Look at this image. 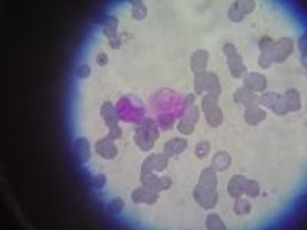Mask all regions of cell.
Here are the masks:
<instances>
[{
  "mask_svg": "<svg viewBox=\"0 0 307 230\" xmlns=\"http://www.w3.org/2000/svg\"><path fill=\"white\" fill-rule=\"evenodd\" d=\"M158 137H160V132H158L157 123L152 118H143L135 127L134 141L138 146V149H141L143 152H148L154 147Z\"/></svg>",
  "mask_w": 307,
  "mask_h": 230,
  "instance_id": "obj_1",
  "label": "cell"
},
{
  "mask_svg": "<svg viewBox=\"0 0 307 230\" xmlns=\"http://www.w3.org/2000/svg\"><path fill=\"white\" fill-rule=\"evenodd\" d=\"M293 48L295 43L290 37H281L278 40H273L269 49V56L273 63H282L293 54Z\"/></svg>",
  "mask_w": 307,
  "mask_h": 230,
  "instance_id": "obj_2",
  "label": "cell"
},
{
  "mask_svg": "<svg viewBox=\"0 0 307 230\" xmlns=\"http://www.w3.org/2000/svg\"><path fill=\"white\" fill-rule=\"evenodd\" d=\"M223 53H224V56H226L227 66H229V71H230L232 77H235V79L243 77V75L246 74V65H244L241 56L238 54L237 48H235L232 43H224Z\"/></svg>",
  "mask_w": 307,
  "mask_h": 230,
  "instance_id": "obj_3",
  "label": "cell"
},
{
  "mask_svg": "<svg viewBox=\"0 0 307 230\" xmlns=\"http://www.w3.org/2000/svg\"><path fill=\"white\" fill-rule=\"evenodd\" d=\"M194 199L197 201V204L206 210H210L217 206L218 202V192L217 189L212 187H204L197 184V187L194 189Z\"/></svg>",
  "mask_w": 307,
  "mask_h": 230,
  "instance_id": "obj_4",
  "label": "cell"
},
{
  "mask_svg": "<svg viewBox=\"0 0 307 230\" xmlns=\"http://www.w3.org/2000/svg\"><path fill=\"white\" fill-rule=\"evenodd\" d=\"M198 120H200V109L194 105L191 108H186L177 127L183 135H191V134H194L195 124L198 123Z\"/></svg>",
  "mask_w": 307,
  "mask_h": 230,
  "instance_id": "obj_5",
  "label": "cell"
},
{
  "mask_svg": "<svg viewBox=\"0 0 307 230\" xmlns=\"http://www.w3.org/2000/svg\"><path fill=\"white\" fill-rule=\"evenodd\" d=\"M140 180H141V186H146L155 192L168 190L172 186V180L169 176H157L155 172H141Z\"/></svg>",
  "mask_w": 307,
  "mask_h": 230,
  "instance_id": "obj_6",
  "label": "cell"
},
{
  "mask_svg": "<svg viewBox=\"0 0 307 230\" xmlns=\"http://www.w3.org/2000/svg\"><path fill=\"white\" fill-rule=\"evenodd\" d=\"M258 106L267 108V109L273 111L276 115H286L287 114L284 103H282V98L276 92H263L258 97Z\"/></svg>",
  "mask_w": 307,
  "mask_h": 230,
  "instance_id": "obj_7",
  "label": "cell"
},
{
  "mask_svg": "<svg viewBox=\"0 0 307 230\" xmlns=\"http://www.w3.org/2000/svg\"><path fill=\"white\" fill-rule=\"evenodd\" d=\"M169 158L164 154H152L145 158L141 164V172H163L168 167Z\"/></svg>",
  "mask_w": 307,
  "mask_h": 230,
  "instance_id": "obj_8",
  "label": "cell"
},
{
  "mask_svg": "<svg viewBox=\"0 0 307 230\" xmlns=\"http://www.w3.org/2000/svg\"><path fill=\"white\" fill-rule=\"evenodd\" d=\"M131 198L135 204H148V206H152L158 201L160 198V192H155L146 186H141L138 189H135L132 193H131Z\"/></svg>",
  "mask_w": 307,
  "mask_h": 230,
  "instance_id": "obj_9",
  "label": "cell"
},
{
  "mask_svg": "<svg viewBox=\"0 0 307 230\" xmlns=\"http://www.w3.org/2000/svg\"><path fill=\"white\" fill-rule=\"evenodd\" d=\"M244 88L252 92H264L267 89V79L259 72H246L244 74Z\"/></svg>",
  "mask_w": 307,
  "mask_h": 230,
  "instance_id": "obj_10",
  "label": "cell"
},
{
  "mask_svg": "<svg viewBox=\"0 0 307 230\" xmlns=\"http://www.w3.org/2000/svg\"><path fill=\"white\" fill-rule=\"evenodd\" d=\"M96 152L105 160H114L119 155V149H117L114 140L109 135L105 137V138H100L96 143Z\"/></svg>",
  "mask_w": 307,
  "mask_h": 230,
  "instance_id": "obj_11",
  "label": "cell"
},
{
  "mask_svg": "<svg viewBox=\"0 0 307 230\" xmlns=\"http://www.w3.org/2000/svg\"><path fill=\"white\" fill-rule=\"evenodd\" d=\"M74 157H76L79 164H86L89 161V158H91V144H89L88 138L79 137L74 141Z\"/></svg>",
  "mask_w": 307,
  "mask_h": 230,
  "instance_id": "obj_12",
  "label": "cell"
},
{
  "mask_svg": "<svg viewBox=\"0 0 307 230\" xmlns=\"http://www.w3.org/2000/svg\"><path fill=\"white\" fill-rule=\"evenodd\" d=\"M233 101L237 105H241V106H244L247 109V108H252V106H258V95L243 86V88H238L235 91Z\"/></svg>",
  "mask_w": 307,
  "mask_h": 230,
  "instance_id": "obj_13",
  "label": "cell"
},
{
  "mask_svg": "<svg viewBox=\"0 0 307 230\" xmlns=\"http://www.w3.org/2000/svg\"><path fill=\"white\" fill-rule=\"evenodd\" d=\"M186 147H187V141L184 138H180V137L171 138L169 141L164 143V146H163L164 152L163 154L168 158H175V157H180L186 150Z\"/></svg>",
  "mask_w": 307,
  "mask_h": 230,
  "instance_id": "obj_14",
  "label": "cell"
},
{
  "mask_svg": "<svg viewBox=\"0 0 307 230\" xmlns=\"http://www.w3.org/2000/svg\"><path fill=\"white\" fill-rule=\"evenodd\" d=\"M207 62H209V53L206 49H197L191 57V71L194 74L204 72Z\"/></svg>",
  "mask_w": 307,
  "mask_h": 230,
  "instance_id": "obj_15",
  "label": "cell"
},
{
  "mask_svg": "<svg viewBox=\"0 0 307 230\" xmlns=\"http://www.w3.org/2000/svg\"><path fill=\"white\" fill-rule=\"evenodd\" d=\"M282 103H284V108L287 112H296L301 109V97H299V92L296 89H287L282 95Z\"/></svg>",
  "mask_w": 307,
  "mask_h": 230,
  "instance_id": "obj_16",
  "label": "cell"
},
{
  "mask_svg": "<svg viewBox=\"0 0 307 230\" xmlns=\"http://www.w3.org/2000/svg\"><path fill=\"white\" fill-rule=\"evenodd\" d=\"M246 183H247V178L243 176V175H235L230 178L229 184H227V193L230 198L237 199L240 196L244 195V189H246Z\"/></svg>",
  "mask_w": 307,
  "mask_h": 230,
  "instance_id": "obj_17",
  "label": "cell"
},
{
  "mask_svg": "<svg viewBox=\"0 0 307 230\" xmlns=\"http://www.w3.org/2000/svg\"><path fill=\"white\" fill-rule=\"evenodd\" d=\"M100 115L105 120V123L108 124L109 129H114L119 126V114L114 108V105L111 101H105L100 108Z\"/></svg>",
  "mask_w": 307,
  "mask_h": 230,
  "instance_id": "obj_18",
  "label": "cell"
},
{
  "mask_svg": "<svg viewBox=\"0 0 307 230\" xmlns=\"http://www.w3.org/2000/svg\"><path fill=\"white\" fill-rule=\"evenodd\" d=\"M266 118H267V114L259 106H252V108H247L244 111V121L250 126H256L261 121H264Z\"/></svg>",
  "mask_w": 307,
  "mask_h": 230,
  "instance_id": "obj_19",
  "label": "cell"
},
{
  "mask_svg": "<svg viewBox=\"0 0 307 230\" xmlns=\"http://www.w3.org/2000/svg\"><path fill=\"white\" fill-rule=\"evenodd\" d=\"M230 164H232L230 155H229L227 152H224V150H220V152H217V154L214 155L212 163H210V167H212L214 170H217V172H224V170H227V169L230 167Z\"/></svg>",
  "mask_w": 307,
  "mask_h": 230,
  "instance_id": "obj_20",
  "label": "cell"
},
{
  "mask_svg": "<svg viewBox=\"0 0 307 230\" xmlns=\"http://www.w3.org/2000/svg\"><path fill=\"white\" fill-rule=\"evenodd\" d=\"M103 34L108 37V40H112L114 37L119 36V19L114 16H106L102 25Z\"/></svg>",
  "mask_w": 307,
  "mask_h": 230,
  "instance_id": "obj_21",
  "label": "cell"
},
{
  "mask_svg": "<svg viewBox=\"0 0 307 230\" xmlns=\"http://www.w3.org/2000/svg\"><path fill=\"white\" fill-rule=\"evenodd\" d=\"M198 184H200V186H204V187L217 189V186H218L217 170H214L212 167H206V169H203V172L200 173Z\"/></svg>",
  "mask_w": 307,
  "mask_h": 230,
  "instance_id": "obj_22",
  "label": "cell"
},
{
  "mask_svg": "<svg viewBox=\"0 0 307 230\" xmlns=\"http://www.w3.org/2000/svg\"><path fill=\"white\" fill-rule=\"evenodd\" d=\"M209 77H210V72H207V71L195 74V77H194V91H195L197 95H203V92H207Z\"/></svg>",
  "mask_w": 307,
  "mask_h": 230,
  "instance_id": "obj_23",
  "label": "cell"
},
{
  "mask_svg": "<svg viewBox=\"0 0 307 230\" xmlns=\"http://www.w3.org/2000/svg\"><path fill=\"white\" fill-rule=\"evenodd\" d=\"M204 117H206V121H207V124H209L210 127H218V126H221V124H223V118H224V117H223V111H221L220 106L206 111V112H204Z\"/></svg>",
  "mask_w": 307,
  "mask_h": 230,
  "instance_id": "obj_24",
  "label": "cell"
},
{
  "mask_svg": "<svg viewBox=\"0 0 307 230\" xmlns=\"http://www.w3.org/2000/svg\"><path fill=\"white\" fill-rule=\"evenodd\" d=\"M132 8H131V14L135 20H145L146 16H148V8L143 2H140V0H134V2L131 4Z\"/></svg>",
  "mask_w": 307,
  "mask_h": 230,
  "instance_id": "obj_25",
  "label": "cell"
},
{
  "mask_svg": "<svg viewBox=\"0 0 307 230\" xmlns=\"http://www.w3.org/2000/svg\"><path fill=\"white\" fill-rule=\"evenodd\" d=\"M206 227L209 230H226V225H224L223 219L217 213L207 215V218H206Z\"/></svg>",
  "mask_w": 307,
  "mask_h": 230,
  "instance_id": "obj_26",
  "label": "cell"
},
{
  "mask_svg": "<svg viewBox=\"0 0 307 230\" xmlns=\"http://www.w3.org/2000/svg\"><path fill=\"white\" fill-rule=\"evenodd\" d=\"M250 209H252V204H250V201L249 199H246V198H237V201H235V204H233V212L237 213V215H247L249 212H250Z\"/></svg>",
  "mask_w": 307,
  "mask_h": 230,
  "instance_id": "obj_27",
  "label": "cell"
},
{
  "mask_svg": "<svg viewBox=\"0 0 307 230\" xmlns=\"http://www.w3.org/2000/svg\"><path fill=\"white\" fill-rule=\"evenodd\" d=\"M233 4L238 7V10L244 16L252 14L255 11V8H256V2H253V0H237V2H233Z\"/></svg>",
  "mask_w": 307,
  "mask_h": 230,
  "instance_id": "obj_28",
  "label": "cell"
},
{
  "mask_svg": "<svg viewBox=\"0 0 307 230\" xmlns=\"http://www.w3.org/2000/svg\"><path fill=\"white\" fill-rule=\"evenodd\" d=\"M194 150H195V157L200 158V160H203V158H206V157L209 155V152H210V143H209L207 140H201V141L197 143V146H195Z\"/></svg>",
  "mask_w": 307,
  "mask_h": 230,
  "instance_id": "obj_29",
  "label": "cell"
},
{
  "mask_svg": "<svg viewBox=\"0 0 307 230\" xmlns=\"http://www.w3.org/2000/svg\"><path fill=\"white\" fill-rule=\"evenodd\" d=\"M207 94H215L220 97L221 94V85H220V80H218V75L215 72H210V77H209V86H207Z\"/></svg>",
  "mask_w": 307,
  "mask_h": 230,
  "instance_id": "obj_30",
  "label": "cell"
},
{
  "mask_svg": "<svg viewBox=\"0 0 307 230\" xmlns=\"http://www.w3.org/2000/svg\"><path fill=\"white\" fill-rule=\"evenodd\" d=\"M218 106V95L215 94H206L201 100V109L203 112L212 109V108H217Z\"/></svg>",
  "mask_w": 307,
  "mask_h": 230,
  "instance_id": "obj_31",
  "label": "cell"
},
{
  "mask_svg": "<svg viewBox=\"0 0 307 230\" xmlns=\"http://www.w3.org/2000/svg\"><path fill=\"white\" fill-rule=\"evenodd\" d=\"M244 195H247L249 198H256L259 195V184L255 180H247Z\"/></svg>",
  "mask_w": 307,
  "mask_h": 230,
  "instance_id": "obj_32",
  "label": "cell"
},
{
  "mask_svg": "<svg viewBox=\"0 0 307 230\" xmlns=\"http://www.w3.org/2000/svg\"><path fill=\"white\" fill-rule=\"evenodd\" d=\"M227 17H229V20L233 22V23H241V22L244 20V14L238 10V7H237L235 4L229 8V11H227Z\"/></svg>",
  "mask_w": 307,
  "mask_h": 230,
  "instance_id": "obj_33",
  "label": "cell"
},
{
  "mask_svg": "<svg viewBox=\"0 0 307 230\" xmlns=\"http://www.w3.org/2000/svg\"><path fill=\"white\" fill-rule=\"evenodd\" d=\"M272 43H273V39H272V37H269V36H264V37H261V39H259V42H258V49H259V53H261V54H264V53H269V49H270Z\"/></svg>",
  "mask_w": 307,
  "mask_h": 230,
  "instance_id": "obj_34",
  "label": "cell"
},
{
  "mask_svg": "<svg viewBox=\"0 0 307 230\" xmlns=\"http://www.w3.org/2000/svg\"><path fill=\"white\" fill-rule=\"evenodd\" d=\"M272 65H273V62H272L269 53L259 54V57H258V66H259V68H263V69H269Z\"/></svg>",
  "mask_w": 307,
  "mask_h": 230,
  "instance_id": "obj_35",
  "label": "cell"
},
{
  "mask_svg": "<svg viewBox=\"0 0 307 230\" xmlns=\"http://www.w3.org/2000/svg\"><path fill=\"white\" fill-rule=\"evenodd\" d=\"M91 75V68L89 65L83 63V65H79L77 69H76V77L77 79H88Z\"/></svg>",
  "mask_w": 307,
  "mask_h": 230,
  "instance_id": "obj_36",
  "label": "cell"
},
{
  "mask_svg": "<svg viewBox=\"0 0 307 230\" xmlns=\"http://www.w3.org/2000/svg\"><path fill=\"white\" fill-rule=\"evenodd\" d=\"M123 209H125V202H123L122 198H114V199L109 202V210H111L112 213H120Z\"/></svg>",
  "mask_w": 307,
  "mask_h": 230,
  "instance_id": "obj_37",
  "label": "cell"
},
{
  "mask_svg": "<svg viewBox=\"0 0 307 230\" xmlns=\"http://www.w3.org/2000/svg\"><path fill=\"white\" fill-rule=\"evenodd\" d=\"M105 184H106V175L99 173V175L94 176V180H92V186H94L96 189H102V187H105Z\"/></svg>",
  "mask_w": 307,
  "mask_h": 230,
  "instance_id": "obj_38",
  "label": "cell"
},
{
  "mask_svg": "<svg viewBox=\"0 0 307 230\" xmlns=\"http://www.w3.org/2000/svg\"><path fill=\"white\" fill-rule=\"evenodd\" d=\"M96 62H97V65H99V66H106V65L109 63V57H108V54H105V53H100V54H97V59H96Z\"/></svg>",
  "mask_w": 307,
  "mask_h": 230,
  "instance_id": "obj_39",
  "label": "cell"
},
{
  "mask_svg": "<svg viewBox=\"0 0 307 230\" xmlns=\"http://www.w3.org/2000/svg\"><path fill=\"white\" fill-rule=\"evenodd\" d=\"M109 46H111L112 49H119V48L122 46V36H117V37H114L112 40H109Z\"/></svg>",
  "mask_w": 307,
  "mask_h": 230,
  "instance_id": "obj_40",
  "label": "cell"
},
{
  "mask_svg": "<svg viewBox=\"0 0 307 230\" xmlns=\"http://www.w3.org/2000/svg\"><path fill=\"white\" fill-rule=\"evenodd\" d=\"M194 103H195V95L189 94L184 100V108H191V106H194Z\"/></svg>",
  "mask_w": 307,
  "mask_h": 230,
  "instance_id": "obj_41",
  "label": "cell"
}]
</instances>
